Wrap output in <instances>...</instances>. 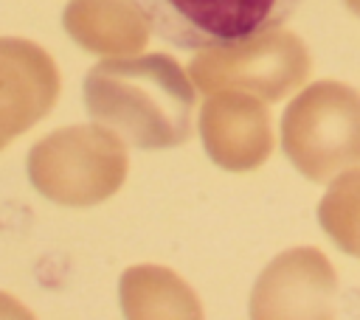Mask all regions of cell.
Returning a JSON list of instances; mask_svg holds the SVG:
<instances>
[{"mask_svg": "<svg viewBox=\"0 0 360 320\" xmlns=\"http://www.w3.org/2000/svg\"><path fill=\"white\" fill-rule=\"evenodd\" d=\"M149 31L180 51L250 42L287 22L304 0H129Z\"/></svg>", "mask_w": 360, "mask_h": 320, "instance_id": "cell-1", "label": "cell"}, {"mask_svg": "<svg viewBox=\"0 0 360 320\" xmlns=\"http://www.w3.org/2000/svg\"><path fill=\"white\" fill-rule=\"evenodd\" d=\"M281 138L304 177H335L343 166L360 163V95L332 81L312 84L287 107Z\"/></svg>", "mask_w": 360, "mask_h": 320, "instance_id": "cell-2", "label": "cell"}, {"mask_svg": "<svg viewBox=\"0 0 360 320\" xmlns=\"http://www.w3.org/2000/svg\"><path fill=\"white\" fill-rule=\"evenodd\" d=\"M343 3H346V8H349V11H354V14L360 17V0H343Z\"/></svg>", "mask_w": 360, "mask_h": 320, "instance_id": "cell-3", "label": "cell"}]
</instances>
